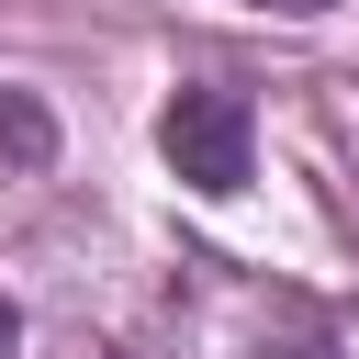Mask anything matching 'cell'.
Masks as SVG:
<instances>
[{
    "label": "cell",
    "instance_id": "cell-1",
    "mask_svg": "<svg viewBox=\"0 0 359 359\" xmlns=\"http://www.w3.org/2000/svg\"><path fill=\"white\" fill-rule=\"evenodd\" d=\"M157 157H168L202 202H236V191L258 180V112H247V90H224V79L168 90V112H157Z\"/></svg>",
    "mask_w": 359,
    "mask_h": 359
},
{
    "label": "cell",
    "instance_id": "cell-2",
    "mask_svg": "<svg viewBox=\"0 0 359 359\" xmlns=\"http://www.w3.org/2000/svg\"><path fill=\"white\" fill-rule=\"evenodd\" d=\"M0 168H56V112L0 79Z\"/></svg>",
    "mask_w": 359,
    "mask_h": 359
},
{
    "label": "cell",
    "instance_id": "cell-3",
    "mask_svg": "<svg viewBox=\"0 0 359 359\" xmlns=\"http://www.w3.org/2000/svg\"><path fill=\"white\" fill-rule=\"evenodd\" d=\"M11 348H22V303L0 292V359H11Z\"/></svg>",
    "mask_w": 359,
    "mask_h": 359
},
{
    "label": "cell",
    "instance_id": "cell-4",
    "mask_svg": "<svg viewBox=\"0 0 359 359\" xmlns=\"http://www.w3.org/2000/svg\"><path fill=\"white\" fill-rule=\"evenodd\" d=\"M247 11H303V22H314V11H337V0H247Z\"/></svg>",
    "mask_w": 359,
    "mask_h": 359
}]
</instances>
